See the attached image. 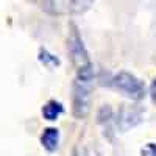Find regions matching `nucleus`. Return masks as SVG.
Masks as SVG:
<instances>
[{
  "label": "nucleus",
  "instance_id": "nucleus-1",
  "mask_svg": "<svg viewBox=\"0 0 156 156\" xmlns=\"http://www.w3.org/2000/svg\"><path fill=\"white\" fill-rule=\"evenodd\" d=\"M67 48H69L72 64L76 70V78H80V80H92L94 78L92 61L89 58V53L81 41L80 34H78L75 25H70V33L67 37Z\"/></svg>",
  "mask_w": 156,
  "mask_h": 156
},
{
  "label": "nucleus",
  "instance_id": "nucleus-2",
  "mask_svg": "<svg viewBox=\"0 0 156 156\" xmlns=\"http://www.w3.org/2000/svg\"><path fill=\"white\" fill-rule=\"evenodd\" d=\"M90 92L92 80L75 78L72 86V114L76 119H86L90 112Z\"/></svg>",
  "mask_w": 156,
  "mask_h": 156
},
{
  "label": "nucleus",
  "instance_id": "nucleus-3",
  "mask_svg": "<svg viewBox=\"0 0 156 156\" xmlns=\"http://www.w3.org/2000/svg\"><path fill=\"white\" fill-rule=\"evenodd\" d=\"M95 0H45L44 8L50 14L56 16H73V14H83Z\"/></svg>",
  "mask_w": 156,
  "mask_h": 156
},
{
  "label": "nucleus",
  "instance_id": "nucleus-4",
  "mask_svg": "<svg viewBox=\"0 0 156 156\" xmlns=\"http://www.w3.org/2000/svg\"><path fill=\"white\" fill-rule=\"evenodd\" d=\"M112 86L131 100H140L145 97L144 83L129 72H119L112 78Z\"/></svg>",
  "mask_w": 156,
  "mask_h": 156
},
{
  "label": "nucleus",
  "instance_id": "nucleus-5",
  "mask_svg": "<svg viewBox=\"0 0 156 156\" xmlns=\"http://www.w3.org/2000/svg\"><path fill=\"white\" fill-rule=\"evenodd\" d=\"M144 119V114H142V109L140 108H136V106H128V105H123L119 112H117V117H115V126L119 131L125 133L128 131L129 128L136 126L137 123L142 122Z\"/></svg>",
  "mask_w": 156,
  "mask_h": 156
},
{
  "label": "nucleus",
  "instance_id": "nucleus-6",
  "mask_svg": "<svg viewBox=\"0 0 156 156\" xmlns=\"http://www.w3.org/2000/svg\"><path fill=\"white\" fill-rule=\"evenodd\" d=\"M59 142V131L56 128H47L41 136V144L47 151H55Z\"/></svg>",
  "mask_w": 156,
  "mask_h": 156
},
{
  "label": "nucleus",
  "instance_id": "nucleus-7",
  "mask_svg": "<svg viewBox=\"0 0 156 156\" xmlns=\"http://www.w3.org/2000/svg\"><path fill=\"white\" fill-rule=\"evenodd\" d=\"M62 112H64V108H62L61 103L56 101V100H50V101H47L45 105L42 106V115H44V119L45 120H50V122L56 120Z\"/></svg>",
  "mask_w": 156,
  "mask_h": 156
},
{
  "label": "nucleus",
  "instance_id": "nucleus-8",
  "mask_svg": "<svg viewBox=\"0 0 156 156\" xmlns=\"http://www.w3.org/2000/svg\"><path fill=\"white\" fill-rule=\"evenodd\" d=\"M39 61H41L44 66H47V67H56V66H59V59L56 56H53L51 53H48V51L44 50V48L39 50Z\"/></svg>",
  "mask_w": 156,
  "mask_h": 156
},
{
  "label": "nucleus",
  "instance_id": "nucleus-9",
  "mask_svg": "<svg viewBox=\"0 0 156 156\" xmlns=\"http://www.w3.org/2000/svg\"><path fill=\"white\" fill-rule=\"evenodd\" d=\"M73 156H100V154H98V151H97L95 148L84 145V147H78V148L75 150Z\"/></svg>",
  "mask_w": 156,
  "mask_h": 156
},
{
  "label": "nucleus",
  "instance_id": "nucleus-10",
  "mask_svg": "<svg viewBox=\"0 0 156 156\" xmlns=\"http://www.w3.org/2000/svg\"><path fill=\"white\" fill-rule=\"evenodd\" d=\"M140 156H156V144L154 142H148L140 148Z\"/></svg>",
  "mask_w": 156,
  "mask_h": 156
},
{
  "label": "nucleus",
  "instance_id": "nucleus-11",
  "mask_svg": "<svg viewBox=\"0 0 156 156\" xmlns=\"http://www.w3.org/2000/svg\"><path fill=\"white\" fill-rule=\"evenodd\" d=\"M151 98H153V101L156 103V80H154L153 84H151Z\"/></svg>",
  "mask_w": 156,
  "mask_h": 156
}]
</instances>
